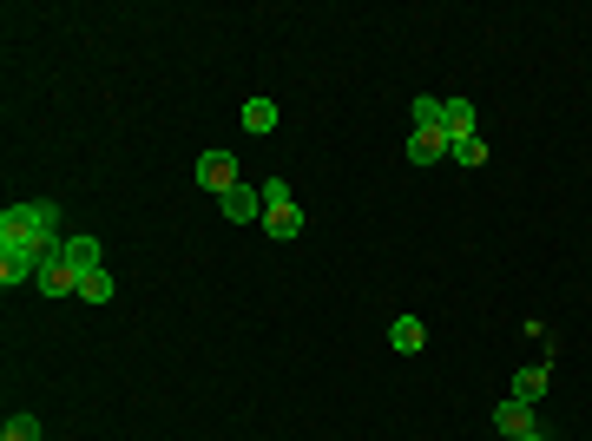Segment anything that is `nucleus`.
Here are the masks:
<instances>
[{"mask_svg": "<svg viewBox=\"0 0 592 441\" xmlns=\"http://www.w3.org/2000/svg\"><path fill=\"white\" fill-rule=\"evenodd\" d=\"M60 205L53 198H27V205H7L0 211V284H33L47 251L60 244Z\"/></svg>", "mask_w": 592, "mask_h": 441, "instance_id": "f257e3e1", "label": "nucleus"}, {"mask_svg": "<svg viewBox=\"0 0 592 441\" xmlns=\"http://www.w3.org/2000/svg\"><path fill=\"white\" fill-rule=\"evenodd\" d=\"M264 231L277 237V244L303 237V205H296L290 178H264Z\"/></svg>", "mask_w": 592, "mask_h": 441, "instance_id": "f03ea898", "label": "nucleus"}, {"mask_svg": "<svg viewBox=\"0 0 592 441\" xmlns=\"http://www.w3.org/2000/svg\"><path fill=\"white\" fill-rule=\"evenodd\" d=\"M79 284H86V277H79V270L66 264V251L53 244L47 264H40V277H33V290H40V297H79Z\"/></svg>", "mask_w": 592, "mask_h": 441, "instance_id": "7ed1b4c3", "label": "nucleus"}, {"mask_svg": "<svg viewBox=\"0 0 592 441\" xmlns=\"http://www.w3.org/2000/svg\"><path fill=\"white\" fill-rule=\"evenodd\" d=\"M60 251H66V264H73L79 277H93V270H106V244H99L93 231H66V237H60Z\"/></svg>", "mask_w": 592, "mask_h": 441, "instance_id": "20e7f679", "label": "nucleus"}, {"mask_svg": "<svg viewBox=\"0 0 592 441\" xmlns=\"http://www.w3.org/2000/svg\"><path fill=\"white\" fill-rule=\"evenodd\" d=\"M198 185L218 191V198H224L231 185H244V178H237V158H231V152H204V158H198Z\"/></svg>", "mask_w": 592, "mask_h": 441, "instance_id": "39448f33", "label": "nucleus"}, {"mask_svg": "<svg viewBox=\"0 0 592 441\" xmlns=\"http://www.w3.org/2000/svg\"><path fill=\"white\" fill-rule=\"evenodd\" d=\"M487 422L500 428V435L514 441V435H527V428H540L533 422V402H520V395H507V402H494V415H487Z\"/></svg>", "mask_w": 592, "mask_h": 441, "instance_id": "423d86ee", "label": "nucleus"}, {"mask_svg": "<svg viewBox=\"0 0 592 441\" xmlns=\"http://www.w3.org/2000/svg\"><path fill=\"white\" fill-rule=\"evenodd\" d=\"M224 218H231V224H264V191L231 185V191H224Z\"/></svg>", "mask_w": 592, "mask_h": 441, "instance_id": "0eeeda50", "label": "nucleus"}, {"mask_svg": "<svg viewBox=\"0 0 592 441\" xmlns=\"http://www.w3.org/2000/svg\"><path fill=\"white\" fill-rule=\"evenodd\" d=\"M454 152V139H448V132H408V158H415V165H441V158H448Z\"/></svg>", "mask_w": 592, "mask_h": 441, "instance_id": "6e6552de", "label": "nucleus"}, {"mask_svg": "<svg viewBox=\"0 0 592 441\" xmlns=\"http://www.w3.org/2000/svg\"><path fill=\"white\" fill-rule=\"evenodd\" d=\"M441 132H448L454 145L474 139V132H481V112H474V99H448V119H441Z\"/></svg>", "mask_w": 592, "mask_h": 441, "instance_id": "1a4fd4ad", "label": "nucleus"}, {"mask_svg": "<svg viewBox=\"0 0 592 441\" xmlns=\"http://www.w3.org/2000/svg\"><path fill=\"white\" fill-rule=\"evenodd\" d=\"M237 119H244V132H277V99H244V112H237Z\"/></svg>", "mask_w": 592, "mask_h": 441, "instance_id": "9d476101", "label": "nucleus"}, {"mask_svg": "<svg viewBox=\"0 0 592 441\" xmlns=\"http://www.w3.org/2000/svg\"><path fill=\"white\" fill-rule=\"evenodd\" d=\"M546 382H553V369H520V376L514 382H507V395H520V402H540V395H546Z\"/></svg>", "mask_w": 592, "mask_h": 441, "instance_id": "9b49d317", "label": "nucleus"}, {"mask_svg": "<svg viewBox=\"0 0 592 441\" xmlns=\"http://www.w3.org/2000/svg\"><path fill=\"white\" fill-rule=\"evenodd\" d=\"M389 343L402 349V356H415V349L428 343V330H421V316H395V330H389Z\"/></svg>", "mask_w": 592, "mask_h": 441, "instance_id": "f8f14e48", "label": "nucleus"}, {"mask_svg": "<svg viewBox=\"0 0 592 441\" xmlns=\"http://www.w3.org/2000/svg\"><path fill=\"white\" fill-rule=\"evenodd\" d=\"M441 119H448V99H435V93H421V99H415V132H435Z\"/></svg>", "mask_w": 592, "mask_h": 441, "instance_id": "ddd939ff", "label": "nucleus"}, {"mask_svg": "<svg viewBox=\"0 0 592 441\" xmlns=\"http://www.w3.org/2000/svg\"><path fill=\"white\" fill-rule=\"evenodd\" d=\"M0 441H40V415H7Z\"/></svg>", "mask_w": 592, "mask_h": 441, "instance_id": "4468645a", "label": "nucleus"}, {"mask_svg": "<svg viewBox=\"0 0 592 441\" xmlns=\"http://www.w3.org/2000/svg\"><path fill=\"white\" fill-rule=\"evenodd\" d=\"M112 290H119V284H112V270H93V277L79 284V297H86V303H112Z\"/></svg>", "mask_w": 592, "mask_h": 441, "instance_id": "2eb2a0df", "label": "nucleus"}, {"mask_svg": "<svg viewBox=\"0 0 592 441\" xmlns=\"http://www.w3.org/2000/svg\"><path fill=\"white\" fill-rule=\"evenodd\" d=\"M454 165H481V158H487V139H481V132H474V139H461V145H454Z\"/></svg>", "mask_w": 592, "mask_h": 441, "instance_id": "dca6fc26", "label": "nucleus"}, {"mask_svg": "<svg viewBox=\"0 0 592 441\" xmlns=\"http://www.w3.org/2000/svg\"><path fill=\"white\" fill-rule=\"evenodd\" d=\"M514 441H553V435H546V428H527V435H514Z\"/></svg>", "mask_w": 592, "mask_h": 441, "instance_id": "f3484780", "label": "nucleus"}]
</instances>
